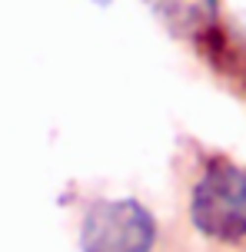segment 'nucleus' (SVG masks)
Wrapping results in <instances>:
<instances>
[{"instance_id":"1","label":"nucleus","mask_w":246,"mask_h":252,"mask_svg":"<svg viewBox=\"0 0 246 252\" xmlns=\"http://www.w3.org/2000/svg\"><path fill=\"white\" fill-rule=\"evenodd\" d=\"M193 226L210 239L236 242L246 236V169L233 163H210L196 179L190 199Z\"/></svg>"},{"instance_id":"2","label":"nucleus","mask_w":246,"mask_h":252,"mask_svg":"<svg viewBox=\"0 0 246 252\" xmlns=\"http://www.w3.org/2000/svg\"><path fill=\"white\" fill-rule=\"evenodd\" d=\"M156 222L137 199L97 202L83 219V252H153Z\"/></svg>"},{"instance_id":"3","label":"nucleus","mask_w":246,"mask_h":252,"mask_svg":"<svg viewBox=\"0 0 246 252\" xmlns=\"http://www.w3.org/2000/svg\"><path fill=\"white\" fill-rule=\"evenodd\" d=\"M146 3L180 37H203L216 24V0H146Z\"/></svg>"},{"instance_id":"4","label":"nucleus","mask_w":246,"mask_h":252,"mask_svg":"<svg viewBox=\"0 0 246 252\" xmlns=\"http://www.w3.org/2000/svg\"><path fill=\"white\" fill-rule=\"evenodd\" d=\"M93 3H100V7H106V3H110V0H93Z\"/></svg>"}]
</instances>
